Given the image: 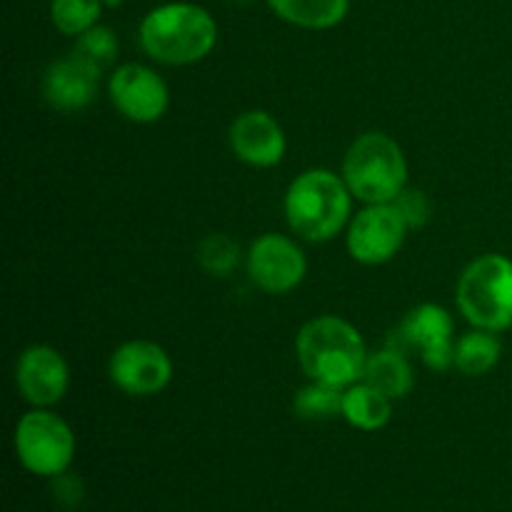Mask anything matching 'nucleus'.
Returning <instances> with one entry per match:
<instances>
[{
	"label": "nucleus",
	"mask_w": 512,
	"mask_h": 512,
	"mask_svg": "<svg viewBox=\"0 0 512 512\" xmlns=\"http://www.w3.org/2000/svg\"><path fill=\"white\" fill-rule=\"evenodd\" d=\"M15 453L28 473L43 478L63 475L75 455L73 430L50 410H30L15 428Z\"/></svg>",
	"instance_id": "obj_6"
},
{
	"label": "nucleus",
	"mask_w": 512,
	"mask_h": 512,
	"mask_svg": "<svg viewBox=\"0 0 512 512\" xmlns=\"http://www.w3.org/2000/svg\"><path fill=\"white\" fill-rule=\"evenodd\" d=\"M268 5L288 23L325 30L338 25L348 15L350 0H268Z\"/></svg>",
	"instance_id": "obj_16"
},
{
	"label": "nucleus",
	"mask_w": 512,
	"mask_h": 512,
	"mask_svg": "<svg viewBox=\"0 0 512 512\" xmlns=\"http://www.w3.org/2000/svg\"><path fill=\"white\" fill-rule=\"evenodd\" d=\"M218 40L213 15L195 3H165L140 23V45L165 65H190L203 60Z\"/></svg>",
	"instance_id": "obj_2"
},
{
	"label": "nucleus",
	"mask_w": 512,
	"mask_h": 512,
	"mask_svg": "<svg viewBox=\"0 0 512 512\" xmlns=\"http://www.w3.org/2000/svg\"><path fill=\"white\" fill-rule=\"evenodd\" d=\"M343 395V388L313 380L308 388L298 390L295 395V415L300 420H330L335 415H343Z\"/></svg>",
	"instance_id": "obj_19"
},
{
	"label": "nucleus",
	"mask_w": 512,
	"mask_h": 512,
	"mask_svg": "<svg viewBox=\"0 0 512 512\" xmlns=\"http://www.w3.org/2000/svg\"><path fill=\"white\" fill-rule=\"evenodd\" d=\"M238 3H248V0H238Z\"/></svg>",
	"instance_id": "obj_26"
},
{
	"label": "nucleus",
	"mask_w": 512,
	"mask_h": 512,
	"mask_svg": "<svg viewBox=\"0 0 512 512\" xmlns=\"http://www.w3.org/2000/svg\"><path fill=\"white\" fill-rule=\"evenodd\" d=\"M455 325L448 310L440 305L423 303L410 310L398 328L390 333L388 348L400 350V353L420 355L430 370L453 368L455 365Z\"/></svg>",
	"instance_id": "obj_7"
},
{
	"label": "nucleus",
	"mask_w": 512,
	"mask_h": 512,
	"mask_svg": "<svg viewBox=\"0 0 512 512\" xmlns=\"http://www.w3.org/2000/svg\"><path fill=\"white\" fill-rule=\"evenodd\" d=\"M363 383H368L370 388L388 395L390 400L405 398L415 385V375L413 368H410L408 355L395 348H388V345L380 353L368 355Z\"/></svg>",
	"instance_id": "obj_15"
},
{
	"label": "nucleus",
	"mask_w": 512,
	"mask_h": 512,
	"mask_svg": "<svg viewBox=\"0 0 512 512\" xmlns=\"http://www.w3.org/2000/svg\"><path fill=\"white\" fill-rule=\"evenodd\" d=\"M75 55H80L83 60L93 63L95 68H108L110 63L118 55V38L110 28L105 25H93L90 30H85L83 35H78V43H75Z\"/></svg>",
	"instance_id": "obj_21"
},
{
	"label": "nucleus",
	"mask_w": 512,
	"mask_h": 512,
	"mask_svg": "<svg viewBox=\"0 0 512 512\" xmlns=\"http://www.w3.org/2000/svg\"><path fill=\"white\" fill-rule=\"evenodd\" d=\"M103 3L110 5V8H115V5H120V3H123V0H103Z\"/></svg>",
	"instance_id": "obj_25"
},
{
	"label": "nucleus",
	"mask_w": 512,
	"mask_h": 512,
	"mask_svg": "<svg viewBox=\"0 0 512 512\" xmlns=\"http://www.w3.org/2000/svg\"><path fill=\"white\" fill-rule=\"evenodd\" d=\"M198 258H200V265H203L210 275H220V278H225V275L233 273L235 265H238L240 248L235 245V240L228 238V235L215 233V235H208V238L200 243Z\"/></svg>",
	"instance_id": "obj_22"
},
{
	"label": "nucleus",
	"mask_w": 512,
	"mask_h": 512,
	"mask_svg": "<svg viewBox=\"0 0 512 512\" xmlns=\"http://www.w3.org/2000/svg\"><path fill=\"white\" fill-rule=\"evenodd\" d=\"M53 493H55V498H58L60 505H65V508H75V505L83 500V483L75 478H70L68 473L55 475Z\"/></svg>",
	"instance_id": "obj_24"
},
{
	"label": "nucleus",
	"mask_w": 512,
	"mask_h": 512,
	"mask_svg": "<svg viewBox=\"0 0 512 512\" xmlns=\"http://www.w3.org/2000/svg\"><path fill=\"white\" fill-rule=\"evenodd\" d=\"M295 348H298L300 368L315 383L350 388L363 380L368 353L358 330L345 320L333 315L310 320L298 333Z\"/></svg>",
	"instance_id": "obj_1"
},
{
	"label": "nucleus",
	"mask_w": 512,
	"mask_h": 512,
	"mask_svg": "<svg viewBox=\"0 0 512 512\" xmlns=\"http://www.w3.org/2000/svg\"><path fill=\"white\" fill-rule=\"evenodd\" d=\"M103 0H53L50 20L63 35H83L98 25Z\"/></svg>",
	"instance_id": "obj_20"
},
{
	"label": "nucleus",
	"mask_w": 512,
	"mask_h": 512,
	"mask_svg": "<svg viewBox=\"0 0 512 512\" xmlns=\"http://www.w3.org/2000/svg\"><path fill=\"white\" fill-rule=\"evenodd\" d=\"M98 80L100 68L73 53L50 65L43 78V95L55 110L73 113L93 103L98 95Z\"/></svg>",
	"instance_id": "obj_14"
},
{
	"label": "nucleus",
	"mask_w": 512,
	"mask_h": 512,
	"mask_svg": "<svg viewBox=\"0 0 512 512\" xmlns=\"http://www.w3.org/2000/svg\"><path fill=\"white\" fill-rule=\"evenodd\" d=\"M108 93L120 115L133 123H155L168 110V85L145 65H120L110 75Z\"/></svg>",
	"instance_id": "obj_10"
},
{
	"label": "nucleus",
	"mask_w": 512,
	"mask_h": 512,
	"mask_svg": "<svg viewBox=\"0 0 512 512\" xmlns=\"http://www.w3.org/2000/svg\"><path fill=\"white\" fill-rule=\"evenodd\" d=\"M110 380L128 395H155L173 378V363L160 345L130 340L120 345L108 365Z\"/></svg>",
	"instance_id": "obj_9"
},
{
	"label": "nucleus",
	"mask_w": 512,
	"mask_h": 512,
	"mask_svg": "<svg viewBox=\"0 0 512 512\" xmlns=\"http://www.w3.org/2000/svg\"><path fill=\"white\" fill-rule=\"evenodd\" d=\"M500 355H503V345L495 338V333L475 328L473 333L463 335L455 343V368L470 378H478L498 365Z\"/></svg>",
	"instance_id": "obj_18"
},
{
	"label": "nucleus",
	"mask_w": 512,
	"mask_h": 512,
	"mask_svg": "<svg viewBox=\"0 0 512 512\" xmlns=\"http://www.w3.org/2000/svg\"><path fill=\"white\" fill-rule=\"evenodd\" d=\"M350 195L345 180L330 170H308L285 193V218L303 240L325 243L348 223Z\"/></svg>",
	"instance_id": "obj_3"
},
{
	"label": "nucleus",
	"mask_w": 512,
	"mask_h": 512,
	"mask_svg": "<svg viewBox=\"0 0 512 512\" xmlns=\"http://www.w3.org/2000/svg\"><path fill=\"white\" fill-rule=\"evenodd\" d=\"M395 208L400 210V215H403V220L408 223V228H420V225H425L430 220V213H433V208H430V200L428 195L420 193V190H408L405 188L403 193L398 195V198L393 200Z\"/></svg>",
	"instance_id": "obj_23"
},
{
	"label": "nucleus",
	"mask_w": 512,
	"mask_h": 512,
	"mask_svg": "<svg viewBox=\"0 0 512 512\" xmlns=\"http://www.w3.org/2000/svg\"><path fill=\"white\" fill-rule=\"evenodd\" d=\"M458 308L470 325L503 333L512 325V260L483 255L458 280Z\"/></svg>",
	"instance_id": "obj_5"
},
{
	"label": "nucleus",
	"mask_w": 512,
	"mask_h": 512,
	"mask_svg": "<svg viewBox=\"0 0 512 512\" xmlns=\"http://www.w3.org/2000/svg\"><path fill=\"white\" fill-rule=\"evenodd\" d=\"M68 363L58 350L48 345H33L18 360V388L30 405L48 408L68 390Z\"/></svg>",
	"instance_id": "obj_12"
},
{
	"label": "nucleus",
	"mask_w": 512,
	"mask_h": 512,
	"mask_svg": "<svg viewBox=\"0 0 512 512\" xmlns=\"http://www.w3.org/2000/svg\"><path fill=\"white\" fill-rule=\"evenodd\" d=\"M230 148L243 163L255 168L278 165L285 155V133L265 110H248L230 125Z\"/></svg>",
	"instance_id": "obj_13"
},
{
	"label": "nucleus",
	"mask_w": 512,
	"mask_h": 512,
	"mask_svg": "<svg viewBox=\"0 0 512 512\" xmlns=\"http://www.w3.org/2000/svg\"><path fill=\"white\" fill-rule=\"evenodd\" d=\"M343 180L363 203H393L408 183V163L390 135L365 133L345 153Z\"/></svg>",
	"instance_id": "obj_4"
},
{
	"label": "nucleus",
	"mask_w": 512,
	"mask_h": 512,
	"mask_svg": "<svg viewBox=\"0 0 512 512\" xmlns=\"http://www.w3.org/2000/svg\"><path fill=\"white\" fill-rule=\"evenodd\" d=\"M393 415V400L368 383H355L343 395V418L353 428L380 430Z\"/></svg>",
	"instance_id": "obj_17"
},
{
	"label": "nucleus",
	"mask_w": 512,
	"mask_h": 512,
	"mask_svg": "<svg viewBox=\"0 0 512 512\" xmlns=\"http://www.w3.org/2000/svg\"><path fill=\"white\" fill-rule=\"evenodd\" d=\"M408 223L393 203H375L360 210L348 228V253L363 265L388 263L405 243Z\"/></svg>",
	"instance_id": "obj_8"
},
{
	"label": "nucleus",
	"mask_w": 512,
	"mask_h": 512,
	"mask_svg": "<svg viewBox=\"0 0 512 512\" xmlns=\"http://www.w3.org/2000/svg\"><path fill=\"white\" fill-rule=\"evenodd\" d=\"M305 255L290 238L278 233L260 235L248 253V275L265 293H288L305 278Z\"/></svg>",
	"instance_id": "obj_11"
}]
</instances>
